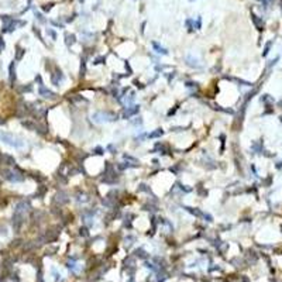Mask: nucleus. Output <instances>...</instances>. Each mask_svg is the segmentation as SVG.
Instances as JSON below:
<instances>
[{
  "label": "nucleus",
  "instance_id": "1",
  "mask_svg": "<svg viewBox=\"0 0 282 282\" xmlns=\"http://www.w3.org/2000/svg\"><path fill=\"white\" fill-rule=\"evenodd\" d=\"M2 138L13 147H21L23 145V143H17V140H16L13 136H10V134H2Z\"/></svg>",
  "mask_w": 282,
  "mask_h": 282
},
{
  "label": "nucleus",
  "instance_id": "2",
  "mask_svg": "<svg viewBox=\"0 0 282 282\" xmlns=\"http://www.w3.org/2000/svg\"><path fill=\"white\" fill-rule=\"evenodd\" d=\"M40 93L44 96V97H49V99H51V97H54V93H52V92H49L48 89H45L44 86H41V88H40Z\"/></svg>",
  "mask_w": 282,
  "mask_h": 282
},
{
  "label": "nucleus",
  "instance_id": "3",
  "mask_svg": "<svg viewBox=\"0 0 282 282\" xmlns=\"http://www.w3.org/2000/svg\"><path fill=\"white\" fill-rule=\"evenodd\" d=\"M137 112H138V107H134V109H128V112H126L124 113V117H130V116H131V114H134V113H137Z\"/></svg>",
  "mask_w": 282,
  "mask_h": 282
},
{
  "label": "nucleus",
  "instance_id": "4",
  "mask_svg": "<svg viewBox=\"0 0 282 282\" xmlns=\"http://www.w3.org/2000/svg\"><path fill=\"white\" fill-rule=\"evenodd\" d=\"M253 20H254V23L257 24V27H258V30H262V26H264V23L262 21H260L258 18H257V16H254L253 14Z\"/></svg>",
  "mask_w": 282,
  "mask_h": 282
},
{
  "label": "nucleus",
  "instance_id": "5",
  "mask_svg": "<svg viewBox=\"0 0 282 282\" xmlns=\"http://www.w3.org/2000/svg\"><path fill=\"white\" fill-rule=\"evenodd\" d=\"M158 136H162V130H158V131L152 133V134H150V137L152 138V137H158Z\"/></svg>",
  "mask_w": 282,
  "mask_h": 282
}]
</instances>
